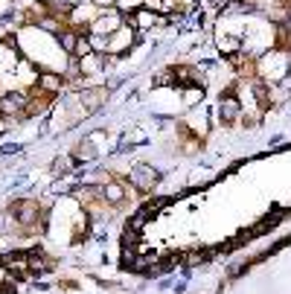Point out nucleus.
I'll return each mask as SVG.
<instances>
[{
    "mask_svg": "<svg viewBox=\"0 0 291 294\" xmlns=\"http://www.w3.org/2000/svg\"><path fill=\"white\" fill-rule=\"evenodd\" d=\"M6 3H9V0H0V12H6Z\"/></svg>",
    "mask_w": 291,
    "mask_h": 294,
    "instance_id": "nucleus-1",
    "label": "nucleus"
}]
</instances>
